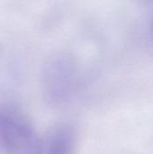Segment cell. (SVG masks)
<instances>
[{"label": "cell", "mask_w": 153, "mask_h": 154, "mask_svg": "<svg viewBox=\"0 0 153 154\" xmlns=\"http://www.w3.org/2000/svg\"><path fill=\"white\" fill-rule=\"evenodd\" d=\"M41 136L17 105L0 104V154H41Z\"/></svg>", "instance_id": "cell-1"}, {"label": "cell", "mask_w": 153, "mask_h": 154, "mask_svg": "<svg viewBox=\"0 0 153 154\" xmlns=\"http://www.w3.org/2000/svg\"><path fill=\"white\" fill-rule=\"evenodd\" d=\"M77 133L68 124H59L41 136V154H75Z\"/></svg>", "instance_id": "cell-2"}, {"label": "cell", "mask_w": 153, "mask_h": 154, "mask_svg": "<svg viewBox=\"0 0 153 154\" xmlns=\"http://www.w3.org/2000/svg\"><path fill=\"white\" fill-rule=\"evenodd\" d=\"M151 33H152L153 35V21L152 23H151Z\"/></svg>", "instance_id": "cell-3"}]
</instances>
